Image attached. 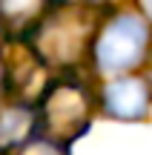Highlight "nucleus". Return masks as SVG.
Listing matches in <instances>:
<instances>
[{
  "label": "nucleus",
  "mask_w": 152,
  "mask_h": 155,
  "mask_svg": "<svg viewBox=\"0 0 152 155\" xmlns=\"http://www.w3.org/2000/svg\"><path fill=\"white\" fill-rule=\"evenodd\" d=\"M149 52V20L135 12H115L103 17L92 43V66L101 75H129Z\"/></svg>",
  "instance_id": "3"
},
{
  "label": "nucleus",
  "mask_w": 152,
  "mask_h": 155,
  "mask_svg": "<svg viewBox=\"0 0 152 155\" xmlns=\"http://www.w3.org/2000/svg\"><path fill=\"white\" fill-rule=\"evenodd\" d=\"M152 106V86L141 75H115L98 92V109L112 121H141Z\"/></svg>",
  "instance_id": "5"
},
{
  "label": "nucleus",
  "mask_w": 152,
  "mask_h": 155,
  "mask_svg": "<svg viewBox=\"0 0 152 155\" xmlns=\"http://www.w3.org/2000/svg\"><path fill=\"white\" fill-rule=\"evenodd\" d=\"M0 101H3V78H0Z\"/></svg>",
  "instance_id": "11"
},
{
  "label": "nucleus",
  "mask_w": 152,
  "mask_h": 155,
  "mask_svg": "<svg viewBox=\"0 0 152 155\" xmlns=\"http://www.w3.org/2000/svg\"><path fill=\"white\" fill-rule=\"evenodd\" d=\"M106 9L86 0H55L26 43L55 75L78 72L92 55Z\"/></svg>",
  "instance_id": "1"
},
{
  "label": "nucleus",
  "mask_w": 152,
  "mask_h": 155,
  "mask_svg": "<svg viewBox=\"0 0 152 155\" xmlns=\"http://www.w3.org/2000/svg\"><path fill=\"white\" fill-rule=\"evenodd\" d=\"M98 112V95L78 72L55 75L34 104V135L72 147L89 132Z\"/></svg>",
  "instance_id": "2"
},
{
  "label": "nucleus",
  "mask_w": 152,
  "mask_h": 155,
  "mask_svg": "<svg viewBox=\"0 0 152 155\" xmlns=\"http://www.w3.org/2000/svg\"><path fill=\"white\" fill-rule=\"evenodd\" d=\"M141 6H144V17L152 23V0H141Z\"/></svg>",
  "instance_id": "9"
},
{
  "label": "nucleus",
  "mask_w": 152,
  "mask_h": 155,
  "mask_svg": "<svg viewBox=\"0 0 152 155\" xmlns=\"http://www.w3.org/2000/svg\"><path fill=\"white\" fill-rule=\"evenodd\" d=\"M0 78H3V101L34 106L55 72L34 55L26 40L0 38Z\"/></svg>",
  "instance_id": "4"
},
{
  "label": "nucleus",
  "mask_w": 152,
  "mask_h": 155,
  "mask_svg": "<svg viewBox=\"0 0 152 155\" xmlns=\"http://www.w3.org/2000/svg\"><path fill=\"white\" fill-rule=\"evenodd\" d=\"M55 0H0V38L26 40Z\"/></svg>",
  "instance_id": "6"
},
{
  "label": "nucleus",
  "mask_w": 152,
  "mask_h": 155,
  "mask_svg": "<svg viewBox=\"0 0 152 155\" xmlns=\"http://www.w3.org/2000/svg\"><path fill=\"white\" fill-rule=\"evenodd\" d=\"M15 155H72V147L55 144V141L43 138V135H32Z\"/></svg>",
  "instance_id": "8"
},
{
  "label": "nucleus",
  "mask_w": 152,
  "mask_h": 155,
  "mask_svg": "<svg viewBox=\"0 0 152 155\" xmlns=\"http://www.w3.org/2000/svg\"><path fill=\"white\" fill-rule=\"evenodd\" d=\"M34 135V106L0 101V155H15Z\"/></svg>",
  "instance_id": "7"
},
{
  "label": "nucleus",
  "mask_w": 152,
  "mask_h": 155,
  "mask_svg": "<svg viewBox=\"0 0 152 155\" xmlns=\"http://www.w3.org/2000/svg\"><path fill=\"white\" fill-rule=\"evenodd\" d=\"M86 3H95V6H106V0H86Z\"/></svg>",
  "instance_id": "10"
}]
</instances>
